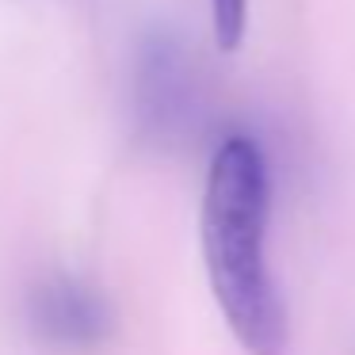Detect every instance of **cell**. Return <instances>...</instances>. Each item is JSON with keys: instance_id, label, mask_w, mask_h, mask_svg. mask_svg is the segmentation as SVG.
Here are the masks:
<instances>
[{"instance_id": "cell-1", "label": "cell", "mask_w": 355, "mask_h": 355, "mask_svg": "<svg viewBox=\"0 0 355 355\" xmlns=\"http://www.w3.org/2000/svg\"><path fill=\"white\" fill-rule=\"evenodd\" d=\"M271 172L260 141L230 134L210 157L202 191V256L214 302L248 355H283L291 329L268 268Z\"/></svg>"}, {"instance_id": "cell-2", "label": "cell", "mask_w": 355, "mask_h": 355, "mask_svg": "<svg viewBox=\"0 0 355 355\" xmlns=\"http://www.w3.org/2000/svg\"><path fill=\"white\" fill-rule=\"evenodd\" d=\"M134 119L146 141L168 146L195 119V73L184 42L157 31L138 50L134 77Z\"/></svg>"}, {"instance_id": "cell-3", "label": "cell", "mask_w": 355, "mask_h": 355, "mask_svg": "<svg viewBox=\"0 0 355 355\" xmlns=\"http://www.w3.org/2000/svg\"><path fill=\"white\" fill-rule=\"evenodd\" d=\"M27 321L42 344L80 352L107 340L115 313H111V302L85 279L50 275L27 298Z\"/></svg>"}, {"instance_id": "cell-4", "label": "cell", "mask_w": 355, "mask_h": 355, "mask_svg": "<svg viewBox=\"0 0 355 355\" xmlns=\"http://www.w3.org/2000/svg\"><path fill=\"white\" fill-rule=\"evenodd\" d=\"M210 19H214V39L218 50L233 54L245 42L248 27V0H210Z\"/></svg>"}]
</instances>
